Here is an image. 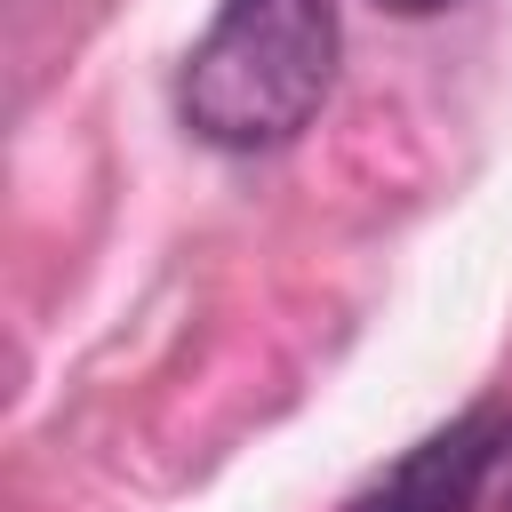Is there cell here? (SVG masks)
<instances>
[{"mask_svg": "<svg viewBox=\"0 0 512 512\" xmlns=\"http://www.w3.org/2000/svg\"><path fill=\"white\" fill-rule=\"evenodd\" d=\"M336 0H216V24L184 56V128L224 152L288 144L336 88Z\"/></svg>", "mask_w": 512, "mask_h": 512, "instance_id": "6da1fadb", "label": "cell"}, {"mask_svg": "<svg viewBox=\"0 0 512 512\" xmlns=\"http://www.w3.org/2000/svg\"><path fill=\"white\" fill-rule=\"evenodd\" d=\"M496 432L504 416L496 408H472L456 416L448 432L416 440L384 480H368L344 512H472L488 496V464H496Z\"/></svg>", "mask_w": 512, "mask_h": 512, "instance_id": "7a4b0ae2", "label": "cell"}, {"mask_svg": "<svg viewBox=\"0 0 512 512\" xmlns=\"http://www.w3.org/2000/svg\"><path fill=\"white\" fill-rule=\"evenodd\" d=\"M488 504H504V512H512V416H504V432H496V464H488Z\"/></svg>", "mask_w": 512, "mask_h": 512, "instance_id": "3957f363", "label": "cell"}, {"mask_svg": "<svg viewBox=\"0 0 512 512\" xmlns=\"http://www.w3.org/2000/svg\"><path fill=\"white\" fill-rule=\"evenodd\" d=\"M376 8H392V16H440V8H456V0H376Z\"/></svg>", "mask_w": 512, "mask_h": 512, "instance_id": "277c9868", "label": "cell"}]
</instances>
